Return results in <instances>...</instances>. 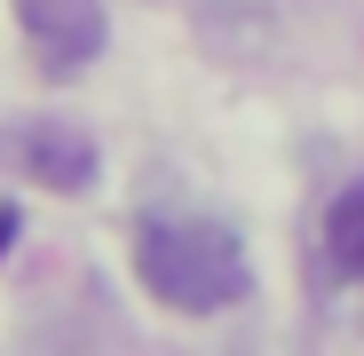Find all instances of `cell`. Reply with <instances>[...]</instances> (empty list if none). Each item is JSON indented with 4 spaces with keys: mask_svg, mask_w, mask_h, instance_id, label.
<instances>
[{
    "mask_svg": "<svg viewBox=\"0 0 364 356\" xmlns=\"http://www.w3.org/2000/svg\"><path fill=\"white\" fill-rule=\"evenodd\" d=\"M135 277L151 301L182 309V317H214V309H237L254 293V261L237 246L230 222H206V214H143L135 230Z\"/></svg>",
    "mask_w": 364,
    "mask_h": 356,
    "instance_id": "obj_1",
    "label": "cell"
},
{
    "mask_svg": "<svg viewBox=\"0 0 364 356\" xmlns=\"http://www.w3.org/2000/svg\"><path fill=\"white\" fill-rule=\"evenodd\" d=\"M0 166L32 174L48 190H87L95 183V143L72 135V127H48V119H24V127L0 135Z\"/></svg>",
    "mask_w": 364,
    "mask_h": 356,
    "instance_id": "obj_3",
    "label": "cell"
},
{
    "mask_svg": "<svg viewBox=\"0 0 364 356\" xmlns=\"http://www.w3.org/2000/svg\"><path fill=\"white\" fill-rule=\"evenodd\" d=\"M16 24H24V48H32V64L48 80H72L87 72L103 40H111V16H103V0H9Z\"/></svg>",
    "mask_w": 364,
    "mask_h": 356,
    "instance_id": "obj_2",
    "label": "cell"
},
{
    "mask_svg": "<svg viewBox=\"0 0 364 356\" xmlns=\"http://www.w3.org/2000/svg\"><path fill=\"white\" fill-rule=\"evenodd\" d=\"M325 246H333V261H341V269H356V277H364V190L333 198V214H325Z\"/></svg>",
    "mask_w": 364,
    "mask_h": 356,
    "instance_id": "obj_4",
    "label": "cell"
}]
</instances>
